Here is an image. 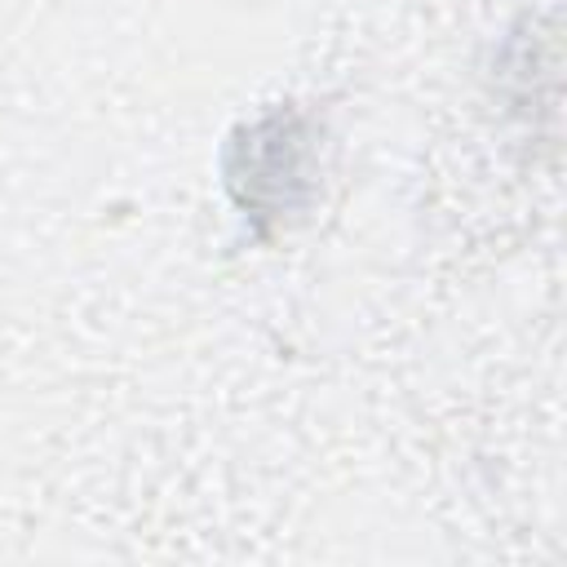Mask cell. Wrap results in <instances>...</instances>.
Listing matches in <instances>:
<instances>
[{"label":"cell","mask_w":567,"mask_h":567,"mask_svg":"<svg viewBox=\"0 0 567 567\" xmlns=\"http://www.w3.org/2000/svg\"><path fill=\"white\" fill-rule=\"evenodd\" d=\"M306 120L292 111H275L244 128V137L230 146V186L248 213H292L301 208V190L310 186V146H306Z\"/></svg>","instance_id":"obj_1"}]
</instances>
